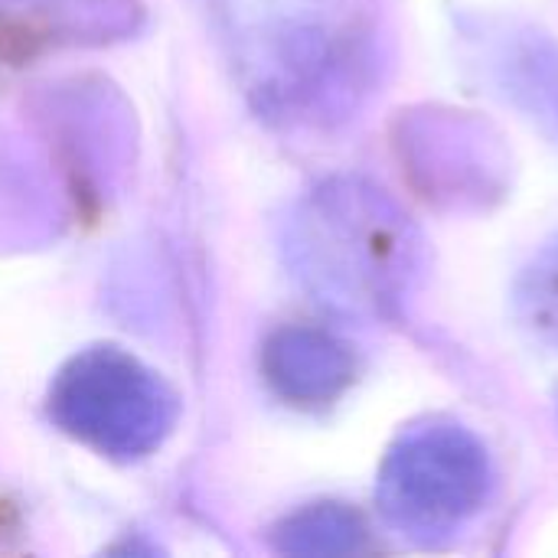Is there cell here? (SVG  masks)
<instances>
[{
	"label": "cell",
	"mask_w": 558,
	"mask_h": 558,
	"mask_svg": "<svg viewBox=\"0 0 558 558\" xmlns=\"http://www.w3.org/2000/svg\"><path fill=\"white\" fill-rule=\"evenodd\" d=\"M490 490V461L461 425H425L389 454L379 497L386 513L418 533L458 526Z\"/></svg>",
	"instance_id": "6da1fadb"
},
{
	"label": "cell",
	"mask_w": 558,
	"mask_h": 558,
	"mask_svg": "<svg viewBox=\"0 0 558 558\" xmlns=\"http://www.w3.org/2000/svg\"><path fill=\"white\" fill-rule=\"evenodd\" d=\"M517 307L523 327L536 340L558 347V245L526 268L517 288Z\"/></svg>",
	"instance_id": "7a4b0ae2"
}]
</instances>
